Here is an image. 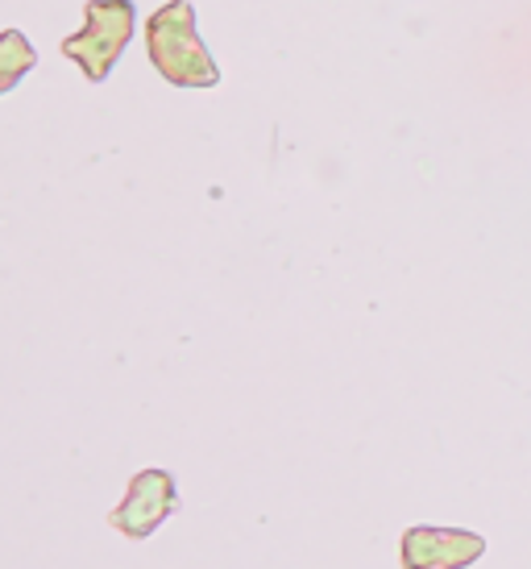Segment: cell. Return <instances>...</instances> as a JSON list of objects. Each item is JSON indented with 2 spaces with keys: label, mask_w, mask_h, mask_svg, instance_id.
<instances>
[{
  "label": "cell",
  "mask_w": 531,
  "mask_h": 569,
  "mask_svg": "<svg viewBox=\"0 0 531 569\" xmlns=\"http://www.w3.org/2000/svg\"><path fill=\"white\" fill-rule=\"evenodd\" d=\"M33 67H38V47H33L30 38L17 30V26L0 30V96L13 92Z\"/></svg>",
  "instance_id": "5"
},
{
  "label": "cell",
  "mask_w": 531,
  "mask_h": 569,
  "mask_svg": "<svg viewBox=\"0 0 531 569\" xmlns=\"http://www.w3.org/2000/svg\"><path fill=\"white\" fill-rule=\"evenodd\" d=\"M485 537L461 528H407L399 540L403 569H465L482 561Z\"/></svg>",
  "instance_id": "4"
},
{
  "label": "cell",
  "mask_w": 531,
  "mask_h": 569,
  "mask_svg": "<svg viewBox=\"0 0 531 569\" xmlns=\"http://www.w3.org/2000/svg\"><path fill=\"white\" fill-rule=\"evenodd\" d=\"M146 54L162 80L183 92H208L220 83V67L203 47L191 0H167L146 21Z\"/></svg>",
  "instance_id": "1"
},
{
  "label": "cell",
  "mask_w": 531,
  "mask_h": 569,
  "mask_svg": "<svg viewBox=\"0 0 531 569\" xmlns=\"http://www.w3.org/2000/svg\"><path fill=\"white\" fill-rule=\"evenodd\" d=\"M138 30V4L133 0H88L83 4V30L63 38V54L83 71L88 83H104L112 67L121 63L126 47Z\"/></svg>",
  "instance_id": "2"
},
{
  "label": "cell",
  "mask_w": 531,
  "mask_h": 569,
  "mask_svg": "<svg viewBox=\"0 0 531 569\" xmlns=\"http://www.w3.org/2000/svg\"><path fill=\"white\" fill-rule=\"evenodd\" d=\"M179 511V478L171 470H141L129 478L126 499L109 511V523L129 540H150Z\"/></svg>",
  "instance_id": "3"
}]
</instances>
